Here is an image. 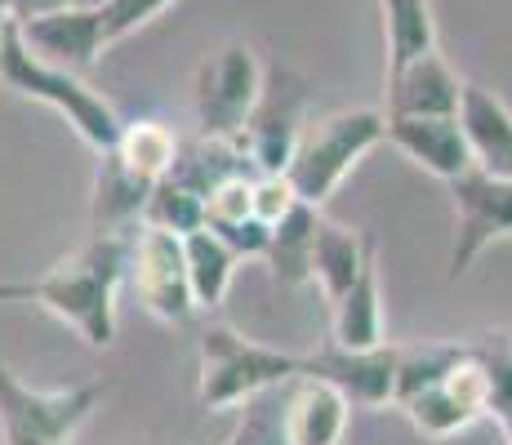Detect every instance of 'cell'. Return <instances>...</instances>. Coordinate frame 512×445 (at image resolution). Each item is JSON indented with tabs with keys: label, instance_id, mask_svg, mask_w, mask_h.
<instances>
[{
	"label": "cell",
	"instance_id": "obj_25",
	"mask_svg": "<svg viewBox=\"0 0 512 445\" xmlns=\"http://www.w3.org/2000/svg\"><path fill=\"white\" fill-rule=\"evenodd\" d=\"M464 352H468V343H459V339H423L415 348H397V388H392V405H401V401L415 397V392L432 388L441 374L455 370Z\"/></svg>",
	"mask_w": 512,
	"mask_h": 445
},
{
	"label": "cell",
	"instance_id": "obj_15",
	"mask_svg": "<svg viewBox=\"0 0 512 445\" xmlns=\"http://www.w3.org/2000/svg\"><path fill=\"white\" fill-rule=\"evenodd\" d=\"M348 419V397L330 388L326 379L299 374V379L285 383V441L290 445H343Z\"/></svg>",
	"mask_w": 512,
	"mask_h": 445
},
{
	"label": "cell",
	"instance_id": "obj_32",
	"mask_svg": "<svg viewBox=\"0 0 512 445\" xmlns=\"http://www.w3.org/2000/svg\"><path fill=\"white\" fill-rule=\"evenodd\" d=\"M5 23H9V18H5V14H0V36H5Z\"/></svg>",
	"mask_w": 512,
	"mask_h": 445
},
{
	"label": "cell",
	"instance_id": "obj_17",
	"mask_svg": "<svg viewBox=\"0 0 512 445\" xmlns=\"http://www.w3.org/2000/svg\"><path fill=\"white\" fill-rule=\"evenodd\" d=\"M152 187L156 183L130 174L112 152L98 156L94 192H90V227H94V236H130L134 227L143 223V210H147Z\"/></svg>",
	"mask_w": 512,
	"mask_h": 445
},
{
	"label": "cell",
	"instance_id": "obj_31",
	"mask_svg": "<svg viewBox=\"0 0 512 445\" xmlns=\"http://www.w3.org/2000/svg\"><path fill=\"white\" fill-rule=\"evenodd\" d=\"M67 5H76V9H107L112 0H67Z\"/></svg>",
	"mask_w": 512,
	"mask_h": 445
},
{
	"label": "cell",
	"instance_id": "obj_24",
	"mask_svg": "<svg viewBox=\"0 0 512 445\" xmlns=\"http://www.w3.org/2000/svg\"><path fill=\"white\" fill-rule=\"evenodd\" d=\"M232 174H254L241 147L223 143V138H196V143L179 147V156H174V170L165 174V178L183 183L187 192H196L205 201V196H210L214 187H219L223 178H232Z\"/></svg>",
	"mask_w": 512,
	"mask_h": 445
},
{
	"label": "cell",
	"instance_id": "obj_14",
	"mask_svg": "<svg viewBox=\"0 0 512 445\" xmlns=\"http://www.w3.org/2000/svg\"><path fill=\"white\" fill-rule=\"evenodd\" d=\"M464 85L468 81H459L441 49H428L388 72V112L383 116H459Z\"/></svg>",
	"mask_w": 512,
	"mask_h": 445
},
{
	"label": "cell",
	"instance_id": "obj_22",
	"mask_svg": "<svg viewBox=\"0 0 512 445\" xmlns=\"http://www.w3.org/2000/svg\"><path fill=\"white\" fill-rule=\"evenodd\" d=\"M179 134L170 130L156 116H143V121H121V138H116L112 156L125 165L130 174L147 178V183H161L165 174L174 170V156H179Z\"/></svg>",
	"mask_w": 512,
	"mask_h": 445
},
{
	"label": "cell",
	"instance_id": "obj_30",
	"mask_svg": "<svg viewBox=\"0 0 512 445\" xmlns=\"http://www.w3.org/2000/svg\"><path fill=\"white\" fill-rule=\"evenodd\" d=\"M67 0H9V23H32V18L41 14H54V9H63Z\"/></svg>",
	"mask_w": 512,
	"mask_h": 445
},
{
	"label": "cell",
	"instance_id": "obj_20",
	"mask_svg": "<svg viewBox=\"0 0 512 445\" xmlns=\"http://www.w3.org/2000/svg\"><path fill=\"white\" fill-rule=\"evenodd\" d=\"M317 227H321V210L317 205H294L285 219L272 227V241L263 263L272 267V281L277 285H312V245H317Z\"/></svg>",
	"mask_w": 512,
	"mask_h": 445
},
{
	"label": "cell",
	"instance_id": "obj_1",
	"mask_svg": "<svg viewBox=\"0 0 512 445\" xmlns=\"http://www.w3.org/2000/svg\"><path fill=\"white\" fill-rule=\"evenodd\" d=\"M130 267V236H90L81 250L58 259L36 281L0 285V303H36L63 321L85 348L116 343V294Z\"/></svg>",
	"mask_w": 512,
	"mask_h": 445
},
{
	"label": "cell",
	"instance_id": "obj_2",
	"mask_svg": "<svg viewBox=\"0 0 512 445\" xmlns=\"http://www.w3.org/2000/svg\"><path fill=\"white\" fill-rule=\"evenodd\" d=\"M0 85L14 89L18 98H32V103L49 107L54 116H63L67 130L98 156L112 152L116 138H121L116 107L98 89L85 85V76L63 72V67L36 58L14 23H5V36H0Z\"/></svg>",
	"mask_w": 512,
	"mask_h": 445
},
{
	"label": "cell",
	"instance_id": "obj_26",
	"mask_svg": "<svg viewBox=\"0 0 512 445\" xmlns=\"http://www.w3.org/2000/svg\"><path fill=\"white\" fill-rule=\"evenodd\" d=\"M143 223L161 227V232H174V236H192L205 227V201L196 192H187L183 183H174V178H161V183L152 187V196H147Z\"/></svg>",
	"mask_w": 512,
	"mask_h": 445
},
{
	"label": "cell",
	"instance_id": "obj_18",
	"mask_svg": "<svg viewBox=\"0 0 512 445\" xmlns=\"http://www.w3.org/2000/svg\"><path fill=\"white\" fill-rule=\"evenodd\" d=\"M334 321H330V343L334 348H383L388 334H383V281H379V250L366 259L361 276L352 281V290L334 303Z\"/></svg>",
	"mask_w": 512,
	"mask_h": 445
},
{
	"label": "cell",
	"instance_id": "obj_12",
	"mask_svg": "<svg viewBox=\"0 0 512 445\" xmlns=\"http://www.w3.org/2000/svg\"><path fill=\"white\" fill-rule=\"evenodd\" d=\"M303 374L312 379H326L330 388H339L348 405H366V410H379V405H392V388H397V348L383 343V348H326L303 356Z\"/></svg>",
	"mask_w": 512,
	"mask_h": 445
},
{
	"label": "cell",
	"instance_id": "obj_9",
	"mask_svg": "<svg viewBox=\"0 0 512 445\" xmlns=\"http://www.w3.org/2000/svg\"><path fill=\"white\" fill-rule=\"evenodd\" d=\"M139 308L161 325H183L192 321V285H187V263H183V236L161 232V227L139 223L130 232V267H125Z\"/></svg>",
	"mask_w": 512,
	"mask_h": 445
},
{
	"label": "cell",
	"instance_id": "obj_16",
	"mask_svg": "<svg viewBox=\"0 0 512 445\" xmlns=\"http://www.w3.org/2000/svg\"><path fill=\"white\" fill-rule=\"evenodd\" d=\"M459 125L468 134L472 165L495 178H512V107L495 89L468 81L459 103Z\"/></svg>",
	"mask_w": 512,
	"mask_h": 445
},
{
	"label": "cell",
	"instance_id": "obj_29",
	"mask_svg": "<svg viewBox=\"0 0 512 445\" xmlns=\"http://www.w3.org/2000/svg\"><path fill=\"white\" fill-rule=\"evenodd\" d=\"M250 201H254V219L277 227L285 214L299 205V196H294V187H290V178H285V174H254Z\"/></svg>",
	"mask_w": 512,
	"mask_h": 445
},
{
	"label": "cell",
	"instance_id": "obj_8",
	"mask_svg": "<svg viewBox=\"0 0 512 445\" xmlns=\"http://www.w3.org/2000/svg\"><path fill=\"white\" fill-rule=\"evenodd\" d=\"M450 187V210H455V236H450V281H464L490 245L512 236V178H495L472 165Z\"/></svg>",
	"mask_w": 512,
	"mask_h": 445
},
{
	"label": "cell",
	"instance_id": "obj_28",
	"mask_svg": "<svg viewBox=\"0 0 512 445\" xmlns=\"http://www.w3.org/2000/svg\"><path fill=\"white\" fill-rule=\"evenodd\" d=\"M254 174H232L205 196V227H232L254 219V201H250Z\"/></svg>",
	"mask_w": 512,
	"mask_h": 445
},
{
	"label": "cell",
	"instance_id": "obj_6",
	"mask_svg": "<svg viewBox=\"0 0 512 445\" xmlns=\"http://www.w3.org/2000/svg\"><path fill=\"white\" fill-rule=\"evenodd\" d=\"M263 58L250 41H223L205 49L192 76V112L201 138L236 143L263 94Z\"/></svg>",
	"mask_w": 512,
	"mask_h": 445
},
{
	"label": "cell",
	"instance_id": "obj_3",
	"mask_svg": "<svg viewBox=\"0 0 512 445\" xmlns=\"http://www.w3.org/2000/svg\"><path fill=\"white\" fill-rule=\"evenodd\" d=\"M383 134H388V116L374 112V107H343L330 116H312L303 125L299 143H294L290 165H285L294 196L303 205L326 210V201L343 187V178L383 143Z\"/></svg>",
	"mask_w": 512,
	"mask_h": 445
},
{
	"label": "cell",
	"instance_id": "obj_21",
	"mask_svg": "<svg viewBox=\"0 0 512 445\" xmlns=\"http://www.w3.org/2000/svg\"><path fill=\"white\" fill-rule=\"evenodd\" d=\"M183 263H187V285H192V303L196 308H219L228 299L232 281H236V254L210 227L183 236Z\"/></svg>",
	"mask_w": 512,
	"mask_h": 445
},
{
	"label": "cell",
	"instance_id": "obj_13",
	"mask_svg": "<svg viewBox=\"0 0 512 445\" xmlns=\"http://www.w3.org/2000/svg\"><path fill=\"white\" fill-rule=\"evenodd\" d=\"M383 143H392L406 161H415L423 174L441 183H455L472 170V147L459 116H388Z\"/></svg>",
	"mask_w": 512,
	"mask_h": 445
},
{
	"label": "cell",
	"instance_id": "obj_27",
	"mask_svg": "<svg viewBox=\"0 0 512 445\" xmlns=\"http://www.w3.org/2000/svg\"><path fill=\"white\" fill-rule=\"evenodd\" d=\"M223 445H290L285 441V388L259 392L241 405V419Z\"/></svg>",
	"mask_w": 512,
	"mask_h": 445
},
{
	"label": "cell",
	"instance_id": "obj_10",
	"mask_svg": "<svg viewBox=\"0 0 512 445\" xmlns=\"http://www.w3.org/2000/svg\"><path fill=\"white\" fill-rule=\"evenodd\" d=\"M406 410L410 428L428 441H450L459 432H468L477 419L490 414V374H486V361L477 356L468 339V352L459 356V365L450 374H441L432 388L415 392L410 401H401Z\"/></svg>",
	"mask_w": 512,
	"mask_h": 445
},
{
	"label": "cell",
	"instance_id": "obj_11",
	"mask_svg": "<svg viewBox=\"0 0 512 445\" xmlns=\"http://www.w3.org/2000/svg\"><path fill=\"white\" fill-rule=\"evenodd\" d=\"M14 27L36 58H45V63L63 67V72H76V76L90 72L107 49L103 9L63 5V9H54V14H41V18H32V23H14Z\"/></svg>",
	"mask_w": 512,
	"mask_h": 445
},
{
	"label": "cell",
	"instance_id": "obj_19",
	"mask_svg": "<svg viewBox=\"0 0 512 445\" xmlns=\"http://www.w3.org/2000/svg\"><path fill=\"white\" fill-rule=\"evenodd\" d=\"M374 250H379V245H374L370 232L321 219L317 245H312V285L321 290V299H326L330 308L352 290V281L361 276V267H366Z\"/></svg>",
	"mask_w": 512,
	"mask_h": 445
},
{
	"label": "cell",
	"instance_id": "obj_7",
	"mask_svg": "<svg viewBox=\"0 0 512 445\" xmlns=\"http://www.w3.org/2000/svg\"><path fill=\"white\" fill-rule=\"evenodd\" d=\"M308 103H312V81L299 67H290V63L263 67V94L254 103L241 138H236V147L245 152L254 174H285L303 125L312 121Z\"/></svg>",
	"mask_w": 512,
	"mask_h": 445
},
{
	"label": "cell",
	"instance_id": "obj_5",
	"mask_svg": "<svg viewBox=\"0 0 512 445\" xmlns=\"http://www.w3.org/2000/svg\"><path fill=\"white\" fill-rule=\"evenodd\" d=\"M112 383L81 379L67 388H32L0 361V445H72Z\"/></svg>",
	"mask_w": 512,
	"mask_h": 445
},
{
	"label": "cell",
	"instance_id": "obj_23",
	"mask_svg": "<svg viewBox=\"0 0 512 445\" xmlns=\"http://www.w3.org/2000/svg\"><path fill=\"white\" fill-rule=\"evenodd\" d=\"M383 14V63L401 67L410 58L437 49V18H432V0H379Z\"/></svg>",
	"mask_w": 512,
	"mask_h": 445
},
{
	"label": "cell",
	"instance_id": "obj_4",
	"mask_svg": "<svg viewBox=\"0 0 512 445\" xmlns=\"http://www.w3.org/2000/svg\"><path fill=\"white\" fill-rule=\"evenodd\" d=\"M299 374V352H281L259 339H245L232 325H210L201 334V348H196V405L205 414L232 410V405H245L259 392L285 388Z\"/></svg>",
	"mask_w": 512,
	"mask_h": 445
}]
</instances>
